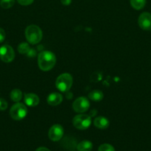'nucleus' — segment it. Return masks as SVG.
I'll use <instances>...</instances> for the list:
<instances>
[{"instance_id":"obj_1","label":"nucleus","mask_w":151,"mask_h":151,"mask_svg":"<svg viewBox=\"0 0 151 151\" xmlns=\"http://www.w3.org/2000/svg\"><path fill=\"white\" fill-rule=\"evenodd\" d=\"M56 63L54 53L50 51H41L38 55V66L41 71L48 72L51 70Z\"/></svg>"},{"instance_id":"obj_2","label":"nucleus","mask_w":151,"mask_h":151,"mask_svg":"<svg viewBox=\"0 0 151 151\" xmlns=\"http://www.w3.org/2000/svg\"><path fill=\"white\" fill-rule=\"evenodd\" d=\"M42 31L37 25L31 24L25 29V38L30 44H37L42 39Z\"/></svg>"},{"instance_id":"obj_3","label":"nucleus","mask_w":151,"mask_h":151,"mask_svg":"<svg viewBox=\"0 0 151 151\" xmlns=\"http://www.w3.org/2000/svg\"><path fill=\"white\" fill-rule=\"evenodd\" d=\"M73 85V78L70 74H61L56 81V87L62 92H67L70 89Z\"/></svg>"},{"instance_id":"obj_4","label":"nucleus","mask_w":151,"mask_h":151,"mask_svg":"<svg viewBox=\"0 0 151 151\" xmlns=\"http://www.w3.org/2000/svg\"><path fill=\"white\" fill-rule=\"evenodd\" d=\"M28 113V108L26 105L21 103H16L13 105L10 110V116L14 120H22L25 116H27Z\"/></svg>"},{"instance_id":"obj_5","label":"nucleus","mask_w":151,"mask_h":151,"mask_svg":"<svg viewBox=\"0 0 151 151\" xmlns=\"http://www.w3.org/2000/svg\"><path fill=\"white\" fill-rule=\"evenodd\" d=\"M92 123L91 116L90 115L79 114L74 116L73 119V124L74 127L78 130H86L90 126Z\"/></svg>"},{"instance_id":"obj_6","label":"nucleus","mask_w":151,"mask_h":151,"mask_svg":"<svg viewBox=\"0 0 151 151\" xmlns=\"http://www.w3.org/2000/svg\"><path fill=\"white\" fill-rule=\"evenodd\" d=\"M90 108V102L85 97H79L74 100L73 109L78 114H84Z\"/></svg>"},{"instance_id":"obj_7","label":"nucleus","mask_w":151,"mask_h":151,"mask_svg":"<svg viewBox=\"0 0 151 151\" xmlns=\"http://www.w3.org/2000/svg\"><path fill=\"white\" fill-rule=\"evenodd\" d=\"M15 52L10 46L3 45L0 47V60L4 63H10L14 60Z\"/></svg>"},{"instance_id":"obj_8","label":"nucleus","mask_w":151,"mask_h":151,"mask_svg":"<svg viewBox=\"0 0 151 151\" xmlns=\"http://www.w3.org/2000/svg\"><path fill=\"white\" fill-rule=\"evenodd\" d=\"M64 128L63 127L59 124L53 125L50 127L48 132V137L51 141L58 142L63 137Z\"/></svg>"},{"instance_id":"obj_9","label":"nucleus","mask_w":151,"mask_h":151,"mask_svg":"<svg viewBox=\"0 0 151 151\" xmlns=\"http://www.w3.org/2000/svg\"><path fill=\"white\" fill-rule=\"evenodd\" d=\"M138 23L141 29L144 30L151 29V13L148 12H144L139 16Z\"/></svg>"},{"instance_id":"obj_10","label":"nucleus","mask_w":151,"mask_h":151,"mask_svg":"<svg viewBox=\"0 0 151 151\" xmlns=\"http://www.w3.org/2000/svg\"><path fill=\"white\" fill-rule=\"evenodd\" d=\"M24 102L29 107H35L39 103L40 100L38 95L33 93H27L24 95Z\"/></svg>"},{"instance_id":"obj_11","label":"nucleus","mask_w":151,"mask_h":151,"mask_svg":"<svg viewBox=\"0 0 151 151\" xmlns=\"http://www.w3.org/2000/svg\"><path fill=\"white\" fill-rule=\"evenodd\" d=\"M63 100V97L60 93L53 92L48 95L47 98V102L50 106H56L61 104Z\"/></svg>"},{"instance_id":"obj_12","label":"nucleus","mask_w":151,"mask_h":151,"mask_svg":"<svg viewBox=\"0 0 151 151\" xmlns=\"http://www.w3.org/2000/svg\"><path fill=\"white\" fill-rule=\"evenodd\" d=\"M93 124L96 128H99V129H106L109 127L110 122L106 117L100 116L95 118Z\"/></svg>"},{"instance_id":"obj_13","label":"nucleus","mask_w":151,"mask_h":151,"mask_svg":"<svg viewBox=\"0 0 151 151\" xmlns=\"http://www.w3.org/2000/svg\"><path fill=\"white\" fill-rule=\"evenodd\" d=\"M76 148L78 151H91L93 149V143L88 140H84L77 145Z\"/></svg>"},{"instance_id":"obj_14","label":"nucleus","mask_w":151,"mask_h":151,"mask_svg":"<svg viewBox=\"0 0 151 151\" xmlns=\"http://www.w3.org/2000/svg\"><path fill=\"white\" fill-rule=\"evenodd\" d=\"M88 97L90 100L93 101L99 102L102 100V99L104 98V94L100 90H93L91 92L89 93Z\"/></svg>"},{"instance_id":"obj_15","label":"nucleus","mask_w":151,"mask_h":151,"mask_svg":"<svg viewBox=\"0 0 151 151\" xmlns=\"http://www.w3.org/2000/svg\"><path fill=\"white\" fill-rule=\"evenodd\" d=\"M10 97L12 101L16 102V103H19L21 101L22 99V92L21 90L18 89V88H15V89L12 90L10 94Z\"/></svg>"},{"instance_id":"obj_16","label":"nucleus","mask_w":151,"mask_h":151,"mask_svg":"<svg viewBox=\"0 0 151 151\" xmlns=\"http://www.w3.org/2000/svg\"><path fill=\"white\" fill-rule=\"evenodd\" d=\"M130 2L133 8L135 10H142L146 4V0H130Z\"/></svg>"},{"instance_id":"obj_17","label":"nucleus","mask_w":151,"mask_h":151,"mask_svg":"<svg viewBox=\"0 0 151 151\" xmlns=\"http://www.w3.org/2000/svg\"><path fill=\"white\" fill-rule=\"evenodd\" d=\"M18 52H19L20 54L22 55H27L28 53V52L30 50V47L29 44L28 43H21L19 46H18Z\"/></svg>"},{"instance_id":"obj_18","label":"nucleus","mask_w":151,"mask_h":151,"mask_svg":"<svg viewBox=\"0 0 151 151\" xmlns=\"http://www.w3.org/2000/svg\"><path fill=\"white\" fill-rule=\"evenodd\" d=\"M15 0H0V6L4 9H9L13 6Z\"/></svg>"},{"instance_id":"obj_19","label":"nucleus","mask_w":151,"mask_h":151,"mask_svg":"<svg viewBox=\"0 0 151 151\" xmlns=\"http://www.w3.org/2000/svg\"><path fill=\"white\" fill-rule=\"evenodd\" d=\"M98 151H115V149L110 144H102L99 146Z\"/></svg>"},{"instance_id":"obj_20","label":"nucleus","mask_w":151,"mask_h":151,"mask_svg":"<svg viewBox=\"0 0 151 151\" xmlns=\"http://www.w3.org/2000/svg\"><path fill=\"white\" fill-rule=\"evenodd\" d=\"M7 102L4 99L0 98V111H5L7 109Z\"/></svg>"},{"instance_id":"obj_21","label":"nucleus","mask_w":151,"mask_h":151,"mask_svg":"<svg viewBox=\"0 0 151 151\" xmlns=\"http://www.w3.org/2000/svg\"><path fill=\"white\" fill-rule=\"evenodd\" d=\"M17 1L19 4H21V5L27 6L32 4L34 1V0H17Z\"/></svg>"},{"instance_id":"obj_22","label":"nucleus","mask_w":151,"mask_h":151,"mask_svg":"<svg viewBox=\"0 0 151 151\" xmlns=\"http://www.w3.org/2000/svg\"><path fill=\"white\" fill-rule=\"evenodd\" d=\"M5 39V32L2 28L0 27V43L3 42Z\"/></svg>"},{"instance_id":"obj_23","label":"nucleus","mask_w":151,"mask_h":151,"mask_svg":"<svg viewBox=\"0 0 151 151\" xmlns=\"http://www.w3.org/2000/svg\"><path fill=\"white\" fill-rule=\"evenodd\" d=\"M26 55L30 58H33V56L36 55V50H33V49L30 48V51L28 52V53Z\"/></svg>"},{"instance_id":"obj_24","label":"nucleus","mask_w":151,"mask_h":151,"mask_svg":"<svg viewBox=\"0 0 151 151\" xmlns=\"http://www.w3.org/2000/svg\"><path fill=\"white\" fill-rule=\"evenodd\" d=\"M71 1H72V0H61V2H62V4H63V5H65V6H68V5H69V4H70Z\"/></svg>"},{"instance_id":"obj_25","label":"nucleus","mask_w":151,"mask_h":151,"mask_svg":"<svg viewBox=\"0 0 151 151\" xmlns=\"http://www.w3.org/2000/svg\"><path fill=\"white\" fill-rule=\"evenodd\" d=\"M36 151H50V150H49L48 148H47V147H38V148L36 150Z\"/></svg>"},{"instance_id":"obj_26","label":"nucleus","mask_w":151,"mask_h":151,"mask_svg":"<svg viewBox=\"0 0 151 151\" xmlns=\"http://www.w3.org/2000/svg\"><path fill=\"white\" fill-rule=\"evenodd\" d=\"M73 151H74V150H73Z\"/></svg>"}]
</instances>
